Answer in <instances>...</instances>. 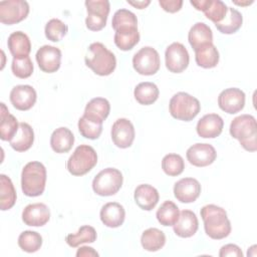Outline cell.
<instances>
[{"label": "cell", "instance_id": "6da1fadb", "mask_svg": "<svg viewBox=\"0 0 257 257\" xmlns=\"http://www.w3.org/2000/svg\"><path fill=\"white\" fill-rule=\"evenodd\" d=\"M206 234L215 240H221L231 233V223L225 209L214 204H209L201 209Z\"/></svg>", "mask_w": 257, "mask_h": 257}, {"label": "cell", "instance_id": "7a4b0ae2", "mask_svg": "<svg viewBox=\"0 0 257 257\" xmlns=\"http://www.w3.org/2000/svg\"><path fill=\"white\" fill-rule=\"evenodd\" d=\"M84 61L87 67L100 76L111 74L116 66L114 54L100 42H93L88 46Z\"/></svg>", "mask_w": 257, "mask_h": 257}, {"label": "cell", "instance_id": "3957f363", "mask_svg": "<svg viewBox=\"0 0 257 257\" xmlns=\"http://www.w3.org/2000/svg\"><path fill=\"white\" fill-rule=\"evenodd\" d=\"M230 135L239 141L240 145L248 152L257 150L256 119L251 114L236 116L230 124Z\"/></svg>", "mask_w": 257, "mask_h": 257}, {"label": "cell", "instance_id": "277c9868", "mask_svg": "<svg viewBox=\"0 0 257 257\" xmlns=\"http://www.w3.org/2000/svg\"><path fill=\"white\" fill-rule=\"evenodd\" d=\"M46 184V169L40 162L27 163L21 173V189L28 197L42 195Z\"/></svg>", "mask_w": 257, "mask_h": 257}, {"label": "cell", "instance_id": "5b68a950", "mask_svg": "<svg viewBox=\"0 0 257 257\" xmlns=\"http://www.w3.org/2000/svg\"><path fill=\"white\" fill-rule=\"evenodd\" d=\"M171 115L180 120L190 121L195 118L201 109L200 101L187 92H177L169 103Z\"/></svg>", "mask_w": 257, "mask_h": 257}, {"label": "cell", "instance_id": "8992f818", "mask_svg": "<svg viewBox=\"0 0 257 257\" xmlns=\"http://www.w3.org/2000/svg\"><path fill=\"white\" fill-rule=\"evenodd\" d=\"M97 164L95 150L88 145L78 146L66 163L67 171L73 176H83Z\"/></svg>", "mask_w": 257, "mask_h": 257}, {"label": "cell", "instance_id": "52a82bcc", "mask_svg": "<svg viewBox=\"0 0 257 257\" xmlns=\"http://www.w3.org/2000/svg\"><path fill=\"white\" fill-rule=\"evenodd\" d=\"M123 177L120 171L114 168H106L100 171L92 181V189L99 196H112L122 186Z\"/></svg>", "mask_w": 257, "mask_h": 257}, {"label": "cell", "instance_id": "ba28073f", "mask_svg": "<svg viewBox=\"0 0 257 257\" xmlns=\"http://www.w3.org/2000/svg\"><path fill=\"white\" fill-rule=\"evenodd\" d=\"M87 16L85 19L86 27L91 31L101 30L107 20L110 5L107 0H86Z\"/></svg>", "mask_w": 257, "mask_h": 257}, {"label": "cell", "instance_id": "9c48e42d", "mask_svg": "<svg viewBox=\"0 0 257 257\" xmlns=\"http://www.w3.org/2000/svg\"><path fill=\"white\" fill-rule=\"evenodd\" d=\"M161 60L158 51L151 47L141 48L133 57V66L135 70L142 75H153L160 69Z\"/></svg>", "mask_w": 257, "mask_h": 257}, {"label": "cell", "instance_id": "30bf717a", "mask_svg": "<svg viewBox=\"0 0 257 257\" xmlns=\"http://www.w3.org/2000/svg\"><path fill=\"white\" fill-rule=\"evenodd\" d=\"M29 13V5L24 0H6L0 2V22L12 25L24 20Z\"/></svg>", "mask_w": 257, "mask_h": 257}, {"label": "cell", "instance_id": "8fae6325", "mask_svg": "<svg viewBox=\"0 0 257 257\" xmlns=\"http://www.w3.org/2000/svg\"><path fill=\"white\" fill-rule=\"evenodd\" d=\"M165 60L169 71L180 73L188 67L190 56L187 48L182 43L173 42L166 49Z\"/></svg>", "mask_w": 257, "mask_h": 257}, {"label": "cell", "instance_id": "7c38bea8", "mask_svg": "<svg viewBox=\"0 0 257 257\" xmlns=\"http://www.w3.org/2000/svg\"><path fill=\"white\" fill-rule=\"evenodd\" d=\"M218 105L227 113H237L245 105V93L237 87L226 88L218 96Z\"/></svg>", "mask_w": 257, "mask_h": 257}, {"label": "cell", "instance_id": "4fadbf2b", "mask_svg": "<svg viewBox=\"0 0 257 257\" xmlns=\"http://www.w3.org/2000/svg\"><path fill=\"white\" fill-rule=\"evenodd\" d=\"M187 160L195 167H207L214 163L217 153L210 144H195L191 146L186 153Z\"/></svg>", "mask_w": 257, "mask_h": 257}, {"label": "cell", "instance_id": "5bb4252c", "mask_svg": "<svg viewBox=\"0 0 257 257\" xmlns=\"http://www.w3.org/2000/svg\"><path fill=\"white\" fill-rule=\"evenodd\" d=\"M36 61L39 68L46 73H52L59 69L61 62V51L51 45H43L36 52Z\"/></svg>", "mask_w": 257, "mask_h": 257}, {"label": "cell", "instance_id": "9a60e30c", "mask_svg": "<svg viewBox=\"0 0 257 257\" xmlns=\"http://www.w3.org/2000/svg\"><path fill=\"white\" fill-rule=\"evenodd\" d=\"M110 134L113 144L120 149L130 148L136 136L134 124L127 118L116 119L111 126Z\"/></svg>", "mask_w": 257, "mask_h": 257}, {"label": "cell", "instance_id": "2e32d148", "mask_svg": "<svg viewBox=\"0 0 257 257\" xmlns=\"http://www.w3.org/2000/svg\"><path fill=\"white\" fill-rule=\"evenodd\" d=\"M37 94L35 89L28 84L14 86L10 91V101L18 110H28L36 102Z\"/></svg>", "mask_w": 257, "mask_h": 257}, {"label": "cell", "instance_id": "e0dca14e", "mask_svg": "<svg viewBox=\"0 0 257 257\" xmlns=\"http://www.w3.org/2000/svg\"><path fill=\"white\" fill-rule=\"evenodd\" d=\"M201 194V185L194 178H183L175 183V198L182 203L195 202Z\"/></svg>", "mask_w": 257, "mask_h": 257}, {"label": "cell", "instance_id": "ac0fdd59", "mask_svg": "<svg viewBox=\"0 0 257 257\" xmlns=\"http://www.w3.org/2000/svg\"><path fill=\"white\" fill-rule=\"evenodd\" d=\"M190 3L215 24L221 22L227 14L228 6L221 0H191Z\"/></svg>", "mask_w": 257, "mask_h": 257}, {"label": "cell", "instance_id": "d6986e66", "mask_svg": "<svg viewBox=\"0 0 257 257\" xmlns=\"http://www.w3.org/2000/svg\"><path fill=\"white\" fill-rule=\"evenodd\" d=\"M50 219V211L43 203L27 205L22 212V221L27 226L41 227Z\"/></svg>", "mask_w": 257, "mask_h": 257}, {"label": "cell", "instance_id": "ffe728a7", "mask_svg": "<svg viewBox=\"0 0 257 257\" xmlns=\"http://www.w3.org/2000/svg\"><path fill=\"white\" fill-rule=\"evenodd\" d=\"M224 126L223 118L217 113H208L197 123V134L204 139H214L221 135Z\"/></svg>", "mask_w": 257, "mask_h": 257}, {"label": "cell", "instance_id": "44dd1931", "mask_svg": "<svg viewBox=\"0 0 257 257\" xmlns=\"http://www.w3.org/2000/svg\"><path fill=\"white\" fill-rule=\"evenodd\" d=\"M174 232L177 236L182 238H189L195 235L198 230L199 222L196 214L190 210H183L180 212L178 221L173 225Z\"/></svg>", "mask_w": 257, "mask_h": 257}, {"label": "cell", "instance_id": "7402d4cb", "mask_svg": "<svg viewBox=\"0 0 257 257\" xmlns=\"http://www.w3.org/2000/svg\"><path fill=\"white\" fill-rule=\"evenodd\" d=\"M101 222L109 228H117L122 225L125 218L124 208L116 202H109L102 206L100 213Z\"/></svg>", "mask_w": 257, "mask_h": 257}, {"label": "cell", "instance_id": "603a6c76", "mask_svg": "<svg viewBox=\"0 0 257 257\" xmlns=\"http://www.w3.org/2000/svg\"><path fill=\"white\" fill-rule=\"evenodd\" d=\"M134 198L141 209L151 211L158 204L160 196L156 188L148 184H142L136 188Z\"/></svg>", "mask_w": 257, "mask_h": 257}, {"label": "cell", "instance_id": "cb8c5ba5", "mask_svg": "<svg viewBox=\"0 0 257 257\" xmlns=\"http://www.w3.org/2000/svg\"><path fill=\"white\" fill-rule=\"evenodd\" d=\"M110 111V104L106 98L94 97L87 102L84 108L83 116L102 123L108 116Z\"/></svg>", "mask_w": 257, "mask_h": 257}, {"label": "cell", "instance_id": "d4e9b609", "mask_svg": "<svg viewBox=\"0 0 257 257\" xmlns=\"http://www.w3.org/2000/svg\"><path fill=\"white\" fill-rule=\"evenodd\" d=\"M7 45L13 58L28 56L31 51V42L29 37L22 31H15L8 37Z\"/></svg>", "mask_w": 257, "mask_h": 257}, {"label": "cell", "instance_id": "484cf974", "mask_svg": "<svg viewBox=\"0 0 257 257\" xmlns=\"http://www.w3.org/2000/svg\"><path fill=\"white\" fill-rule=\"evenodd\" d=\"M73 144H74V136L72 132L65 126H60L56 128L50 137L51 149L57 154H63V153L69 152Z\"/></svg>", "mask_w": 257, "mask_h": 257}, {"label": "cell", "instance_id": "4316f807", "mask_svg": "<svg viewBox=\"0 0 257 257\" xmlns=\"http://www.w3.org/2000/svg\"><path fill=\"white\" fill-rule=\"evenodd\" d=\"M188 40L194 50L199 47L213 43V33L211 28L204 22H197L188 33Z\"/></svg>", "mask_w": 257, "mask_h": 257}, {"label": "cell", "instance_id": "83f0119b", "mask_svg": "<svg viewBox=\"0 0 257 257\" xmlns=\"http://www.w3.org/2000/svg\"><path fill=\"white\" fill-rule=\"evenodd\" d=\"M34 142V132L33 128L27 122H20L19 128L16 135L11 141H9L10 146L16 152H25L29 150Z\"/></svg>", "mask_w": 257, "mask_h": 257}, {"label": "cell", "instance_id": "f1b7e54d", "mask_svg": "<svg viewBox=\"0 0 257 257\" xmlns=\"http://www.w3.org/2000/svg\"><path fill=\"white\" fill-rule=\"evenodd\" d=\"M1 110H0V139L2 141H11L13 137L16 135L19 128V123L16 117L9 113L4 102H1Z\"/></svg>", "mask_w": 257, "mask_h": 257}, {"label": "cell", "instance_id": "f546056e", "mask_svg": "<svg viewBox=\"0 0 257 257\" xmlns=\"http://www.w3.org/2000/svg\"><path fill=\"white\" fill-rule=\"evenodd\" d=\"M140 41V33L138 27H122L115 30L114 43L123 51L133 49Z\"/></svg>", "mask_w": 257, "mask_h": 257}, {"label": "cell", "instance_id": "4dcf8cb0", "mask_svg": "<svg viewBox=\"0 0 257 257\" xmlns=\"http://www.w3.org/2000/svg\"><path fill=\"white\" fill-rule=\"evenodd\" d=\"M196 63L203 68H213L219 62V52L213 43L203 45L195 50Z\"/></svg>", "mask_w": 257, "mask_h": 257}, {"label": "cell", "instance_id": "1f68e13d", "mask_svg": "<svg viewBox=\"0 0 257 257\" xmlns=\"http://www.w3.org/2000/svg\"><path fill=\"white\" fill-rule=\"evenodd\" d=\"M141 243L145 250L156 252L164 247L166 243V235L158 228H149L143 232Z\"/></svg>", "mask_w": 257, "mask_h": 257}, {"label": "cell", "instance_id": "d6a6232c", "mask_svg": "<svg viewBox=\"0 0 257 257\" xmlns=\"http://www.w3.org/2000/svg\"><path fill=\"white\" fill-rule=\"evenodd\" d=\"M159 94H160V91L158 86L155 83L149 82V81L139 83L134 90V95L136 100L140 104H144V105L153 104L158 99Z\"/></svg>", "mask_w": 257, "mask_h": 257}, {"label": "cell", "instance_id": "836d02e7", "mask_svg": "<svg viewBox=\"0 0 257 257\" xmlns=\"http://www.w3.org/2000/svg\"><path fill=\"white\" fill-rule=\"evenodd\" d=\"M0 208L2 211L11 209L16 202V191L9 177L0 175Z\"/></svg>", "mask_w": 257, "mask_h": 257}, {"label": "cell", "instance_id": "e575fe53", "mask_svg": "<svg viewBox=\"0 0 257 257\" xmlns=\"http://www.w3.org/2000/svg\"><path fill=\"white\" fill-rule=\"evenodd\" d=\"M242 22H243L242 14L235 8L228 7V11L224 19L215 25H216V28L221 33L233 34L241 28Z\"/></svg>", "mask_w": 257, "mask_h": 257}, {"label": "cell", "instance_id": "d590c367", "mask_svg": "<svg viewBox=\"0 0 257 257\" xmlns=\"http://www.w3.org/2000/svg\"><path fill=\"white\" fill-rule=\"evenodd\" d=\"M96 240V231L93 227L84 225L81 226L76 233L68 234L65 237L66 243L72 247H78L84 243H93Z\"/></svg>", "mask_w": 257, "mask_h": 257}, {"label": "cell", "instance_id": "8d00e7d4", "mask_svg": "<svg viewBox=\"0 0 257 257\" xmlns=\"http://www.w3.org/2000/svg\"><path fill=\"white\" fill-rule=\"evenodd\" d=\"M180 210L172 201L164 202L156 213L159 223L163 226H173L179 219Z\"/></svg>", "mask_w": 257, "mask_h": 257}, {"label": "cell", "instance_id": "74e56055", "mask_svg": "<svg viewBox=\"0 0 257 257\" xmlns=\"http://www.w3.org/2000/svg\"><path fill=\"white\" fill-rule=\"evenodd\" d=\"M18 246L27 253H33L42 246V237L35 231H23L18 237Z\"/></svg>", "mask_w": 257, "mask_h": 257}, {"label": "cell", "instance_id": "f35d334b", "mask_svg": "<svg viewBox=\"0 0 257 257\" xmlns=\"http://www.w3.org/2000/svg\"><path fill=\"white\" fill-rule=\"evenodd\" d=\"M163 171L171 177L179 176L185 169L183 158L178 154H168L162 160Z\"/></svg>", "mask_w": 257, "mask_h": 257}, {"label": "cell", "instance_id": "ab89813d", "mask_svg": "<svg viewBox=\"0 0 257 257\" xmlns=\"http://www.w3.org/2000/svg\"><path fill=\"white\" fill-rule=\"evenodd\" d=\"M68 26L59 19H50L45 25V36L52 42L60 41L67 33Z\"/></svg>", "mask_w": 257, "mask_h": 257}, {"label": "cell", "instance_id": "60d3db41", "mask_svg": "<svg viewBox=\"0 0 257 257\" xmlns=\"http://www.w3.org/2000/svg\"><path fill=\"white\" fill-rule=\"evenodd\" d=\"M78 131L83 138L96 140L102 132V123L91 120L82 115L78 120Z\"/></svg>", "mask_w": 257, "mask_h": 257}, {"label": "cell", "instance_id": "b9f144b4", "mask_svg": "<svg viewBox=\"0 0 257 257\" xmlns=\"http://www.w3.org/2000/svg\"><path fill=\"white\" fill-rule=\"evenodd\" d=\"M111 26L114 30L122 27H138V18L132 11L126 9H119L113 14Z\"/></svg>", "mask_w": 257, "mask_h": 257}, {"label": "cell", "instance_id": "7bdbcfd3", "mask_svg": "<svg viewBox=\"0 0 257 257\" xmlns=\"http://www.w3.org/2000/svg\"><path fill=\"white\" fill-rule=\"evenodd\" d=\"M13 74L18 78H27L33 72V63L29 56L13 58L11 64Z\"/></svg>", "mask_w": 257, "mask_h": 257}, {"label": "cell", "instance_id": "ee69618b", "mask_svg": "<svg viewBox=\"0 0 257 257\" xmlns=\"http://www.w3.org/2000/svg\"><path fill=\"white\" fill-rule=\"evenodd\" d=\"M160 6L169 13H175L181 10L183 6L182 0H159Z\"/></svg>", "mask_w": 257, "mask_h": 257}, {"label": "cell", "instance_id": "f6af8a7d", "mask_svg": "<svg viewBox=\"0 0 257 257\" xmlns=\"http://www.w3.org/2000/svg\"><path fill=\"white\" fill-rule=\"evenodd\" d=\"M220 257H226V256H236V257H242L243 253L239 246L235 244H226L222 246L219 252Z\"/></svg>", "mask_w": 257, "mask_h": 257}, {"label": "cell", "instance_id": "bcb514c9", "mask_svg": "<svg viewBox=\"0 0 257 257\" xmlns=\"http://www.w3.org/2000/svg\"><path fill=\"white\" fill-rule=\"evenodd\" d=\"M77 257H91V256H98V253L91 247L82 246L76 252Z\"/></svg>", "mask_w": 257, "mask_h": 257}, {"label": "cell", "instance_id": "7dc6e473", "mask_svg": "<svg viewBox=\"0 0 257 257\" xmlns=\"http://www.w3.org/2000/svg\"><path fill=\"white\" fill-rule=\"evenodd\" d=\"M127 3L138 9H144L151 3V1L150 0H146V1H130V0H127Z\"/></svg>", "mask_w": 257, "mask_h": 257}, {"label": "cell", "instance_id": "c3c4849f", "mask_svg": "<svg viewBox=\"0 0 257 257\" xmlns=\"http://www.w3.org/2000/svg\"><path fill=\"white\" fill-rule=\"evenodd\" d=\"M234 3L235 4H237V5H241V6H243V5H249V4H252L253 3V1H246L245 3H242V2H236V1H234Z\"/></svg>", "mask_w": 257, "mask_h": 257}]
</instances>
